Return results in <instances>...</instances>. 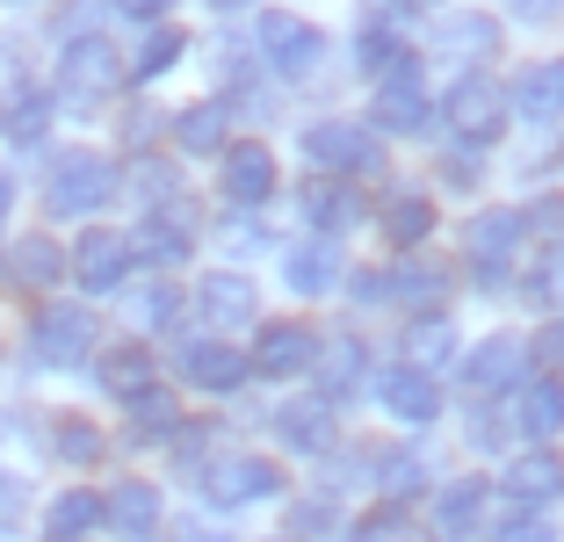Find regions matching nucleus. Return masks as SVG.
<instances>
[{
    "mask_svg": "<svg viewBox=\"0 0 564 542\" xmlns=\"http://www.w3.org/2000/svg\"><path fill=\"white\" fill-rule=\"evenodd\" d=\"M117 196V166L101 160V152H58L51 160V217H87L101 203Z\"/></svg>",
    "mask_w": 564,
    "mask_h": 542,
    "instance_id": "1",
    "label": "nucleus"
},
{
    "mask_svg": "<svg viewBox=\"0 0 564 542\" xmlns=\"http://www.w3.org/2000/svg\"><path fill=\"white\" fill-rule=\"evenodd\" d=\"M507 87L499 80H485V73H464L456 80V95H448V131L464 138L470 152H485V145H499L507 138Z\"/></svg>",
    "mask_w": 564,
    "mask_h": 542,
    "instance_id": "2",
    "label": "nucleus"
},
{
    "mask_svg": "<svg viewBox=\"0 0 564 542\" xmlns=\"http://www.w3.org/2000/svg\"><path fill=\"white\" fill-rule=\"evenodd\" d=\"M30 355L44 361V369H80V361L95 355V312H87V304H51V312H36Z\"/></svg>",
    "mask_w": 564,
    "mask_h": 542,
    "instance_id": "3",
    "label": "nucleus"
},
{
    "mask_svg": "<svg viewBox=\"0 0 564 542\" xmlns=\"http://www.w3.org/2000/svg\"><path fill=\"white\" fill-rule=\"evenodd\" d=\"M304 160L318 166V174H377L383 166V145L362 131V123H312L304 131Z\"/></svg>",
    "mask_w": 564,
    "mask_h": 542,
    "instance_id": "4",
    "label": "nucleus"
},
{
    "mask_svg": "<svg viewBox=\"0 0 564 542\" xmlns=\"http://www.w3.org/2000/svg\"><path fill=\"white\" fill-rule=\"evenodd\" d=\"M521 253V210H478L464 225V261L478 268V282H499V268Z\"/></svg>",
    "mask_w": 564,
    "mask_h": 542,
    "instance_id": "5",
    "label": "nucleus"
},
{
    "mask_svg": "<svg viewBox=\"0 0 564 542\" xmlns=\"http://www.w3.org/2000/svg\"><path fill=\"white\" fill-rule=\"evenodd\" d=\"M58 87H66L73 101H87V95H109V87H123L117 44H109V36H73V44H66V58H58Z\"/></svg>",
    "mask_w": 564,
    "mask_h": 542,
    "instance_id": "6",
    "label": "nucleus"
},
{
    "mask_svg": "<svg viewBox=\"0 0 564 542\" xmlns=\"http://www.w3.org/2000/svg\"><path fill=\"white\" fill-rule=\"evenodd\" d=\"M297 217L318 231V239H340V231L362 225V196H355V181L318 174V181H304V188H297Z\"/></svg>",
    "mask_w": 564,
    "mask_h": 542,
    "instance_id": "7",
    "label": "nucleus"
},
{
    "mask_svg": "<svg viewBox=\"0 0 564 542\" xmlns=\"http://www.w3.org/2000/svg\"><path fill=\"white\" fill-rule=\"evenodd\" d=\"M66 268H73V282H80L87 296H117L123 282H131V247H123L117 231H87Z\"/></svg>",
    "mask_w": 564,
    "mask_h": 542,
    "instance_id": "8",
    "label": "nucleus"
},
{
    "mask_svg": "<svg viewBox=\"0 0 564 542\" xmlns=\"http://www.w3.org/2000/svg\"><path fill=\"white\" fill-rule=\"evenodd\" d=\"M521 340L514 333H492V340H478L464 355V398H499V391H514L521 383Z\"/></svg>",
    "mask_w": 564,
    "mask_h": 542,
    "instance_id": "9",
    "label": "nucleus"
},
{
    "mask_svg": "<svg viewBox=\"0 0 564 542\" xmlns=\"http://www.w3.org/2000/svg\"><path fill=\"white\" fill-rule=\"evenodd\" d=\"M369 123H377V131H420V123H427V87H420L413 58H399V66L377 80V109H369Z\"/></svg>",
    "mask_w": 564,
    "mask_h": 542,
    "instance_id": "10",
    "label": "nucleus"
},
{
    "mask_svg": "<svg viewBox=\"0 0 564 542\" xmlns=\"http://www.w3.org/2000/svg\"><path fill=\"white\" fill-rule=\"evenodd\" d=\"M312 355H318L312 326H261V340H253V355H247V377L290 383V377H304V369H312Z\"/></svg>",
    "mask_w": 564,
    "mask_h": 542,
    "instance_id": "11",
    "label": "nucleus"
},
{
    "mask_svg": "<svg viewBox=\"0 0 564 542\" xmlns=\"http://www.w3.org/2000/svg\"><path fill=\"white\" fill-rule=\"evenodd\" d=\"M282 470L268 456H217L210 463V499L217 507H253V499H275Z\"/></svg>",
    "mask_w": 564,
    "mask_h": 542,
    "instance_id": "12",
    "label": "nucleus"
},
{
    "mask_svg": "<svg viewBox=\"0 0 564 542\" xmlns=\"http://www.w3.org/2000/svg\"><path fill=\"white\" fill-rule=\"evenodd\" d=\"M261 58L282 80H304L318 66V30L304 15H261Z\"/></svg>",
    "mask_w": 564,
    "mask_h": 542,
    "instance_id": "13",
    "label": "nucleus"
},
{
    "mask_svg": "<svg viewBox=\"0 0 564 542\" xmlns=\"http://www.w3.org/2000/svg\"><path fill=\"white\" fill-rule=\"evenodd\" d=\"M123 247H131L138 261H152V268H182L188 261V210H182V196H166L160 210L123 239Z\"/></svg>",
    "mask_w": 564,
    "mask_h": 542,
    "instance_id": "14",
    "label": "nucleus"
},
{
    "mask_svg": "<svg viewBox=\"0 0 564 542\" xmlns=\"http://www.w3.org/2000/svg\"><path fill=\"white\" fill-rule=\"evenodd\" d=\"M217 188H225L232 210H261V203L275 196V152H268V145H232V152H225Z\"/></svg>",
    "mask_w": 564,
    "mask_h": 542,
    "instance_id": "15",
    "label": "nucleus"
},
{
    "mask_svg": "<svg viewBox=\"0 0 564 542\" xmlns=\"http://www.w3.org/2000/svg\"><path fill=\"white\" fill-rule=\"evenodd\" d=\"M174 369H182V383H196V391H239V383H247V355H239L232 340H182Z\"/></svg>",
    "mask_w": 564,
    "mask_h": 542,
    "instance_id": "16",
    "label": "nucleus"
},
{
    "mask_svg": "<svg viewBox=\"0 0 564 542\" xmlns=\"http://www.w3.org/2000/svg\"><path fill=\"white\" fill-rule=\"evenodd\" d=\"M275 434L290 442V456H333V442H340V412H333L326 398H297V405L275 412Z\"/></svg>",
    "mask_w": 564,
    "mask_h": 542,
    "instance_id": "17",
    "label": "nucleus"
},
{
    "mask_svg": "<svg viewBox=\"0 0 564 542\" xmlns=\"http://www.w3.org/2000/svg\"><path fill=\"white\" fill-rule=\"evenodd\" d=\"M377 391H383V412H391L399 427H434V420H442V383H434L427 369H405L399 361Z\"/></svg>",
    "mask_w": 564,
    "mask_h": 542,
    "instance_id": "18",
    "label": "nucleus"
},
{
    "mask_svg": "<svg viewBox=\"0 0 564 542\" xmlns=\"http://www.w3.org/2000/svg\"><path fill=\"white\" fill-rule=\"evenodd\" d=\"M160 513H166V499L145 477H117V492H101V521L117 528V535H131V542H145L152 528H160Z\"/></svg>",
    "mask_w": 564,
    "mask_h": 542,
    "instance_id": "19",
    "label": "nucleus"
},
{
    "mask_svg": "<svg viewBox=\"0 0 564 542\" xmlns=\"http://www.w3.org/2000/svg\"><path fill=\"white\" fill-rule=\"evenodd\" d=\"M196 304H203V318L210 326H253V312H261V296H253V282L247 275H232V268H217V275H203L196 282Z\"/></svg>",
    "mask_w": 564,
    "mask_h": 542,
    "instance_id": "20",
    "label": "nucleus"
},
{
    "mask_svg": "<svg viewBox=\"0 0 564 542\" xmlns=\"http://www.w3.org/2000/svg\"><path fill=\"white\" fill-rule=\"evenodd\" d=\"M448 282H456V268L448 261H427V253H405L399 261V304L405 312H442V296H448Z\"/></svg>",
    "mask_w": 564,
    "mask_h": 542,
    "instance_id": "21",
    "label": "nucleus"
},
{
    "mask_svg": "<svg viewBox=\"0 0 564 542\" xmlns=\"http://www.w3.org/2000/svg\"><path fill=\"white\" fill-rule=\"evenodd\" d=\"M282 282L297 296H326L333 282H340V253H333V239H304V247L282 253Z\"/></svg>",
    "mask_w": 564,
    "mask_h": 542,
    "instance_id": "22",
    "label": "nucleus"
},
{
    "mask_svg": "<svg viewBox=\"0 0 564 542\" xmlns=\"http://www.w3.org/2000/svg\"><path fill=\"white\" fill-rule=\"evenodd\" d=\"M405 369H448V361H456V326H448V312H420L413 326H405Z\"/></svg>",
    "mask_w": 564,
    "mask_h": 542,
    "instance_id": "23",
    "label": "nucleus"
},
{
    "mask_svg": "<svg viewBox=\"0 0 564 542\" xmlns=\"http://www.w3.org/2000/svg\"><path fill=\"white\" fill-rule=\"evenodd\" d=\"M312 369H318V398H326V405H340V398H355V391H362L369 347H362V340H333L326 355H312Z\"/></svg>",
    "mask_w": 564,
    "mask_h": 542,
    "instance_id": "24",
    "label": "nucleus"
},
{
    "mask_svg": "<svg viewBox=\"0 0 564 542\" xmlns=\"http://www.w3.org/2000/svg\"><path fill=\"white\" fill-rule=\"evenodd\" d=\"M166 131H174L182 152H225V138H232V109H225V101H188Z\"/></svg>",
    "mask_w": 564,
    "mask_h": 542,
    "instance_id": "25",
    "label": "nucleus"
},
{
    "mask_svg": "<svg viewBox=\"0 0 564 542\" xmlns=\"http://www.w3.org/2000/svg\"><path fill=\"white\" fill-rule=\"evenodd\" d=\"M507 499H514V507H550V499H557V456H550V448L514 456L507 463Z\"/></svg>",
    "mask_w": 564,
    "mask_h": 542,
    "instance_id": "26",
    "label": "nucleus"
},
{
    "mask_svg": "<svg viewBox=\"0 0 564 542\" xmlns=\"http://www.w3.org/2000/svg\"><path fill=\"white\" fill-rule=\"evenodd\" d=\"M434 51H442V58H470V66H485V58L499 51V22L492 15H456V22L434 30Z\"/></svg>",
    "mask_w": 564,
    "mask_h": 542,
    "instance_id": "27",
    "label": "nucleus"
},
{
    "mask_svg": "<svg viewBox=\"0 0 564 542\" xmlns=\"http://www.w3.org/2000/svg\"><path fill=\"white\" fill-rule=\"evenodd\" d=\"M434 528H442L448 542H470L485 528V477H464V485H448L442 507H434Z\"/></svg>",
    "mask_w": 564,
    "mask_h": 542,
    "instance_id": "28",
    "label": "nucleus"
},
{
    "mask_svg": "<svg viewBox=\"0 0 564 542\" xmlns=\"http://www.w3.org/2000/svg\"><path fill=\"white\" fill-rule=\"evenodd\" d=\"M507 109H521L529 123H543V131H550L557 109H564V73L557 66H529V73H521V87L507 95Z\"/></svg>",
    "mask_w": 564,
    "mask_h": 542,
    "instance_id": "29",
    "label": "nucleus"
},
{
    "mask_svg": "<svg viewBox=\"0 0 564 542\" xmlns=\"http://www.w3.org/2000/svg\"><path fill=\"white\" fill-rule=\"evenodd\" d=\"M95 377H101V391H117V398H138V391H152V383H160V377H152V355H145L138 340L109 347Z\"/></svg>",
    "mask_w": 564,
    "mask_h": 542,
    "instance_id": "30",
    "label": "nucleus"
},
{
    "mask_svg": "<svg viewBox=\"0 0 564 542\" xmlns=\"http://www.w3.org/2000/svg\"><path fill=\"white\" fill-rule=\"evenodd\" d=\"M348 542H427V528H420L413 513H405V499H383V507L355 513Z\"/></svg>",
    "mask_w": 564,
    "mask_h": 542,
    "instance_id": "31",
    "label": "nucleus"
},
{
    "mask_svg": "<svg viewBox=\"0 0 564 542\" xmlns=\"http://www.w3.org/2000/svg\"><path fill=\"white\" fill-rule=\"evenodd\" d=\"M117 188H138V203L160 210L166 196H182V174H174V160H160V152H138L131 166H117Z\"/></svg>",
    "mask_w": 564,
    "mask_h": 542,
    "instance_id": "32",
    "label": "nucleus"
},
{
    "mask_svg": "<svg viewBox=\"0 0 564 542\" xmlns=\"http://www.w3.org/2000/svg\"><path fill=\"white\" fill-rule=\"evenodd\" d=\"M44 123H51V101L44 95H30V87H8V95H0V138L36 145V138H44Z\"/></svg>",
    "mask_w": 564,
    "mask_h": 542,
    "instance_id": "33",
    "label": "nucleus"
},
{
    "mask_svg": "<svg viewBox=\"0 0 564 542\" xmlns=\"http://www.w3.org/2000/svg\"><path fill=\"white\" fill-rule=\"evenodd\" d=\"M514 420H521V434H535V442H550V434H557V420H564L557 377H535V383H529V398L514 391Z\"/></svg>",
    "mask_w": 564,
    "mask_h": 542,
    "instance_id": "34",
    "label": "nucleus"
},
{
    "mask_svg": "<svg viewBox=\"0 0 564 542\" xmlns=\"http://www.w3.org/2000/svg\"><path fill=\"white\" fill-rule=\"evenodd\" d=\"M383 231H391V247H399V253H413L420 239L434 231V203L427 196H399L391 210H383Z\"/></svg>",
    "mask_w": 564,
    "mask_h": 542,
    "instance_id": "35",
    "label": "nucleus"
},
{
    "mask_svg": "<svg viewBox=\"0 0 564 542\" xmlns=\"http://www.w3.org/2000/svg\"><path fill=\"white\" fill-rule=\"evenodd\" d=\"M51 456H66V463H101L95 420H80V412H58V420H51Z\"/></svg>",
    "mask_w": 564,
    "mask_h": 542,
    "instance_id": "36",
    "label": "nucleus"
},
{
    "mask_svg": "<svg viewBox=\"0 0 564 542\" xmlns=\"http://www.w3.org/2000/svg\"><path fill=\"white\" fill-rule=\"evenodd\" d=\"M87 528H101L95 492H58L51 499V542H73V535H87Z\"/></svg>",
    "mask_w": 564,
    "mask_h": 542,
    "instance_id": "37",
    "label": "nucleus"
},
{
    "mask_svg": "<svg viewBox=\"0 0 564 542\" xmlns=\"http://www.w3.org/2000/svg\"><path fill=\"white\" fill-rule=\"evenodd\" d=\"M58 275H66V253L51 247V239H22V247H15V282H30V290H51Z\"/></svg>",
    "mask_w": 564,
    "mask_h": 542,
    "instance_id": "38",
    "label": "nucleus"
},
{
    "mask_svg": "<svg viewBox=\"0 0 564 542\" xmlns=\"http://www.w3.org/2000/svg\"><path fill=\"white\" fill-rule=\"evenodd\" d=\"M174 58H182V30H160V22H152V36H145V51H138L131 66H123V80H160L166 66H174Z\"/></svg>",
    "mask_w": 564,
    "mask_h": 542,
    "instance_id": "39",
    "label": "nucleus"
},
{
    "mask_svg": "<svg viewBox=\"0 0 564 542\" xmlns=\"http://www.w3.org/2000/svg\"><path fill=\"white\" fill-rule=\"evenodd\" d=\"M123 405H131L138 434H166V427H174V398H166L160 383H152V391H138V398H123Z\"/></svg>",
    "mask_w": 564,
    "mask_h": 542,
    "instance_id": "40",
    "label": "nucleus"
},
{
    "mask_svg": "<svg viewBox=\"0 0 564 542\" xmlns=\"http://www.w3.org/2000/svg\"><path fill=\"white\" fill-rule=\"evenodd\" d=\"M529 304L535 312H557V247H543L529 261Z\"/></svg>",
    "mask_w": 564,
    "mask_h": 542,
    "instance_id": "41",
    "label": "nucleus"
},
{
    "mask_svg": "<svg viewBox=\"0 0 564 542\" xmlns=\"http://www.w3.org/2000/svg\"><path fill=\"white\" fill-rule=\"evenodd\" d=\"M420 485H427V470H420L413 456H405V463H383V499H413Z\"/></svg>",
    "mask_w": 564,
    "mask_h": 542,
    "instance_id": "42",
    "label": "nucleus"
},
{
    "mask_svg": "<svg viewBox=\"0 0 564 542\" xmlns=\"http://www.w3.org/2000/svg\"><path fill=\"white\" fill-rule=\"evenodd\" d=\"M225 247H239V253H261L268 247V231L253 225V210H239V217H225Z\"/></svg>",
    "mask_w": 564,
    "mask_h": 542,
    "instance_id": "43",
    "label": "nucleus"
},
{
    "mask_svg": "<svg viewBox=\"0 0 564 542\" xmlns=\"http://www.w3.org/2000/svg\"><path fill=\"white\" fill-rule=\"evenodd\" d=\"M499 542H550V521H535V513H514V521L499 528Z\"/></svg>",
    "mask_w": 564,
    "mask_h": 542,
    "instance_id": "44",
    "label": "nucleus"
},
{
    "mask_svg": "<svg viewBox=\"0 0 564 542\" xmlns=\"http://www.w3.org/2000/svg\"><path fill=\"white\" fill-rule=\"evenodd\" d=\"M138 318H145V326H166V318H174V290H145L138 296Z\"/></svg>",
    "mask_w": 564,
    "mask_h": 542,
    "instance_id": "45",
    "label": "nucleus"
},
{
    "mask_svg": "<svg viewBox=\"0 0 564 542\" xmlns=\"http://www.w3.org/2000/svg\"><path fill=\"white\" fill-rule=\"evenodd\" d=\"M535 377H557V326H543V333H535Z\"/></svg>",
    "mask_w": 564,
    "mask_h": 542,
    "instance_id": "46",
    "label": "nucleus"
},
{
    "mask_svg": "<svg viewBox=\"0 0 564 542\" xmlns=\"http://www.w3.org/2000/svg\"><path fill=\"white\" fill-rule=\"evenodd\" d=\"M514 15L529 22V30H550V22H557V0H514Z\"/></svg>",
    "mask_w": 564,
    "mask_h": 542,
    "instance_id": "47",
    "label": "nucleus"
},
{
    "mask_svg": "<svg viewBox=\"0 0 564 542\" xmlns=\"http://www.w3.org/2000/svg\"><path fill=\"white\" fill-rule=\"evenodd\" d=\"M117 8H123V15H131V22H160L166 8H174V0H117Z\"/></svg>",
    "mask_w": 564,
    "mask_h": 542,
    "instance_id": "48",
    "label": "nucleus"
},
{
    "mask_svg": "<svg viewBox=\"0 0 564 542\" xmlns=\"http://www.w3.org/2000/svg\"><path fill=\"white\" fill-rule=\"evenodd\" d=\"M8 210H15V181L0 174V217H8Z\"/></svg>",
    "mask_w": 564,
    "mask_h": 542,
    "instance_id": "49",
    "label": "nucleus"
},
{
    "mask_svg": "<svg viewBox=\"0 0 564 542\" xmlns=\"http://www.w3.org/2000/svg\"><path fill=\"white\" fill-rule=\"evenodd\" d=\"M210 8H217V15H232V8H253V0H210Z\"/></svg>",
    "mask_w": 564,
    "mask_h": 542,
    "instance_id": "50",
    "label": "nucleus"
},
{
    "mask_svg": "<svg viewBox=\"0 0 564 542\" xmlns=\"http://www.w3.org/2000/svg\"><path fill=\"white\" fill-rule=\"evenodd\" d=\"M282 542H290V535H282Z\"/></svg>",
    "mask_w": 564,
    "mask_h": 542,
    "instance_id": "51",
    "label": "nucleus"
},
{
    "mask_svg": "<svg viewBox=\"0 0 564 542\" xmlns=\"http://www.w3.org/2000/svg\"><path fill=\"white\" fill-rule=\"evenodd\" d=\"M73 542H80V535H73Z\"/></svg>",
    "mask_w": 564,
    "mask_h": 542,
    "instance_id": "52",
    "label": "nucleus"
}]
</instances>
